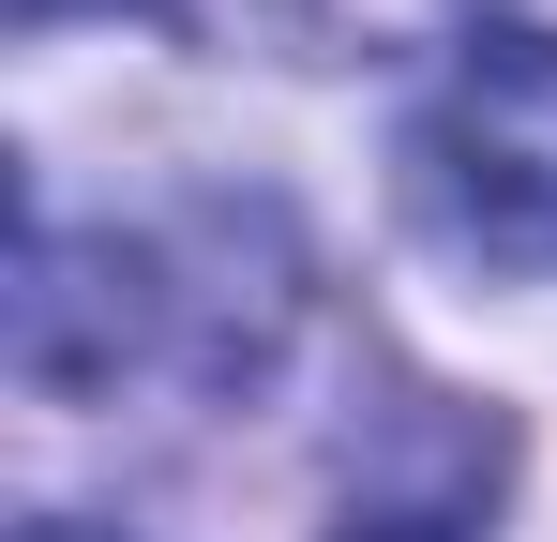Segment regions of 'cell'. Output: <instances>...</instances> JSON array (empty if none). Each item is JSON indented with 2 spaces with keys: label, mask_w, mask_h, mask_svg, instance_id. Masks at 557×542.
Masks as SVG:
<instances>
[{
  "label": "cell",
  "mask_w": 557,
  "mask_h": 542,
  "mask_svg": "<svg viewBox=\"0 0 557 542\" xmlns=\"http://www.w3.org/2000/svg\"><path fill=\"white\" fill-rule=\"evenodd\" d=\"M332 542H467V528H437V513H347Z\"/></svg>",
  "instance_id": "7a4b0ae2"
},
{
  "label": "cell",
  "mask_w": 557,
  "mask_h": 542,
  "mask_svg": "<svg viewBox=\"0 0 557 542\" xmlns=\"http://www.w3.org/2000/svg\"><path fill=\"white\" fill-rule=\"evenodd\" d=\"M46 542H76V528H46Z\"/></svg>",
  "instance_id": "3957f363"
},
{
  "label": "cell",
  "mask_w": 557,
  "mask_h": 542,
  "mask_svg": "<svg viewBox=\"0 0 557 542\" xmlns=\"http://www.w3.org/2000/svg\"><path fill=\"white\" fill-rule=\"evenodd\" d=\"M407 196L467 271L557 286V30L482 15L407 106Z\"/></svg>",
  "instance_id": "6da1fadb"
}]
</instances>
